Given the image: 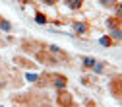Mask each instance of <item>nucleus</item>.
I'll return each mask as SVG.
<instances>
[{
	"instance_id": "1",
	"label": "nucleus",
	"mask_w": 122,
	"mask_h": 107,
	"mask_svg": "<svg viewBox=\"0 0 122 107\" xmlns=\"http://www.w3.org/2000/svg\"><path fill=\"white\" fill-rule=\"evenodd\" d=\"M58 101H60V105L68 107V105L72 103V97H70V94H66V91H60V96H58Z\"/></svg>"
},
{
	"instance_id": "2",
	"label": "nucleus",
	"mask_w": 122,
	"mask_h": 107,
	"mask_svg": "<svg viewBox=\"0 0 122 107\" xmlns=\"http://www.w3.org/2000/svg\"><path fill=\"white\" fill-rule=\"evenodd\" d=\"M81 2H83V0H66L68 8H72V10H78V8L81 6Z\"/></svg>"
},
{
	"instance_id": "3",
	"label": "nucleus",
	"mask_w": 122,
	"mask_h": 107,
	"mask_svg": "<svg viewBox=\"0 0 122 107\" xmlns=\"http://www.w3.org/2000/svg\"><path fill=\"white\" fill-rule=\"evenodd\" d=\"M52 82H54L58 88H64V86H66V80L62 78V76H52Z\"/></svg>"
},
{
	"instance_id": "4",
	"label": "nucleus",
	"mask_w": 122,
	"mask_h": 107,
	"mask_svg": "<svg viewBox=\"0 0 122 107\" xmlns=\"http://www.w3.org/2000/svg\"><path fill=\"white\" fill-rule=\"evenodd\" d=\"M74 29H76L78 33H85V31H87V25H85V23H80V22H78V23H74Z\"/></svg>"
},
{
	"instance_id": "5",
	"label": "nucleus",
	"mask_w": 122,
	"mask_h": 107,
	"mask_svg": "<svg viewBox=\"0 0 122 107\" xmlns=\"http://www.w3.org/2000/svg\"><path fill=\"white\" fill-rule=\"evenodd\" d=\"M112 37L114 39H122V29H112Z\"/></svg>"
},
{
	"instance_id": "6",
	"label": "nucleus",
	"mask_w": 122,
	"mask_h": 107,
	"mask_svg": "<svg viewBox=\"0 0 122 107\" xmlns=\"http://www.w3.org/2000/svg\"><path fill=\"white\" fill-rule=\"evenodd\" d=\"M83 64L85 66H95V60L93 58H83Z\"/></svg>"
},
{
	"instance_id": "7",
	"label": "nucleus",
	"mask_w": 122,
	"mask_h": 107,
	"mask_svg": "<svg viewBox=\"0 0 122 107\" xmlns=\"http://www.w3.org/2000/svg\"><path fill=\"white\" fill-rule=\"evenodd\" d=\"M0 27H2V29H6V31H8V29H10V23H8V22H4V20H0Z\"/></svg>"
},
{
	"instance_id": "8",
	"label": "nucleus",
	"mask_w": 122,
	"mask_h": 107,
	"mask_svg": "<svg viewBox=\"0 0 122 107\" xmlns=\"http://www.w3.org/2000/svg\"><path fill=\"white\" fill-rule=\"evenodd\" d=\"M35 20H37L39 23H45V22H47V20H45V16H43V14H37V16H35Z\"/></svg>"
},
{
	"instance_id": "9",
	"label": "nucleus",
	"mask_w": 122,
	"mask_h": 107,
	"mask_svg": "<svg viewBox=\"0 0 122 107\" xmlns=\"http://www.w3.org/2000/svg\"><path fill=\"white\" fill-rule=\"evenodd\" d=\"M101 45H105V47H107V45H111V41H109V37H103V39H101Z\"/></svg>"
},
{
	"instance_id": "10",
	"label": "nucleus",
	"mask_w": 122,
	"mask_h": 107,
	"mask_svg": "<svg viewBox=\"0 0 122 107\" xmlns=\"http://www.w3.org/2000/svg\"><path fill=\"white\" fill-rule=\"evenodd\" d=\"M101 4H105V6H111V4H114V0H101Z\"/></svg>"
},
{
	"instance_id": "11",
	"label": "nucleus",
	"mask_w": 122,
	"mask_h": 107,
	"mask_svg": "<svg viewBox=\"0 0 122 107\" xmlns=\"http://www.w3.org/2000/svg\"><path fill=\"white\" fill-rule=\"evenodd\" d=\"M118 16H120V18H122V4H120V6H118Z\"/></svg>"
},
{
	"instance_id": "12",
	"label": "nucleus",
	"mask_w": 122,
	"mask_h": 107,
	"mask_svg": "<svg viewBox=\"0 0 122 107\" xmlns=\"http://www.w3.org/2000/svg\"><path fill=\"white\" fill-rule=\"evenodd\" d=\"M43 2H47V4H54L56 0H43Z\"/></svg>"
}]
</instances>
